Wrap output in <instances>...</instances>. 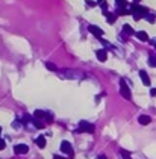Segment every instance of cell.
Returning <instances> with one entry per match:
<instances>
[{
  "label": "cell",
  "instance_id": "cell-1",
  "mask_svg": "<svg viewBox=\"0 0 156 159\" xmlns=\"http://www.w3.org/2000/svg\"><path fill=\"white\" fill-rule=\"evenodd\" d=\"M120 94L123 95L126 100H131V99H132L131 90H129V86H127V83H126L124 79H121V81H120Z\"/></svg>",
  "mask_w": 156,
  "mask_h": 159
},
{
  "label": "cell",
  "instance_id": "cell-2",
  "mask_svg": "<svg viewBox=\"0 0 156 159\" xmlns=\"http://www.w3.org/2000/svg\"><path fill=\"white\" fill-rule=\"evenodd\" d=\"M77 132H88V134H94V124H91V123H88V121H80Z\"/></svg>",
  "mask_w": 156,
  "mask_h": 159
},
{
  "label": "cell",
  "instance_id": "cell-3",
  "mask_svg": "<svg viewBox=\"0 0 156 159\" xmlns=\"http://www.w3.org/2000/svg\"><path fill=\"white\" fill-rule=\"evenodd\" d=\"M88 30L94 35V37H97V38H100V37H103V35H105L103 29H100L99 26H96V24H90V26H88Z\"/></svg>",
  "mask_w": 156,
  "mask_h": 159
},
{
  "label": "cell",
  "instance_id": "cell-4",
  "mask_svg": "<svg viewBox=\"0 0 156 159\" xmlns=\"http://www.w3.org/2000/svg\"><path fill=\"white\" fill-rule=\"evenodd\" d=\"M61 150H62V153H67V155H73V148H71V144L68 143V141H62L61 143Z\"/></svg>",
  "mask_w": 156,
  "mask_h": 159
},
{
  "label": "cell",
  "instance_id": "cell-5",
  "mask_svg": "<svg viewBox=\"0 0 156 159\" xmlns=\"http://www.w3.org/2000/svg\"><path fill=\"white\" fill-rule=\"evenodd\" d=\"M14 152L17 153V155H26L29 152V147L26 146V144H17L15 147H14Z\"/></svg>",
  "mask_w": 156,
  "mask_h": 159
},
{
  "label": "cell",
  "instance_id": "cell-6",
  "mask_svg": "<svg viewBox=\"0 0 156 159\" xmlns=\"http://www.w3.org/2000/svg\"><path fill=\"white\" fill-rule=\"evenodd\" d=\"M96 56H97V59L100 61V62H105V61L108 59V52L105 49H99V50H96Z\"/></svg>",
  "mask_w": 156,
  "mask_h": 159
},
{
  "label": "cell",
  "instance_id": "cell-7",
  "mask_svg": "<svg viewBox=\"0 0 156 159\" xmlns=\"http://www.w3.org/2000/svg\"><path fill=\"white\" fill-rule=\"evenodd\" d=\"M132 12H138V14H141L143 17H145L147 14H149V11H147V8H143L140 5H132Z\"/></svg>",
  "mask_w": 156,
  "mask_h": 159
},
{
  "label": "cell",
  "instance_id": "cell-8",
  "mask_svg": "<svg viewBox=\"0 0 156 159\" xmlns=\"http://www.w3.org/2000/svg\"><path fill=\"white\" fill-rule=\"evenodd\" d=\"M135 37L140 40V41H143V42H145V41H149V35H147V32H144V30H140V32H136L135 33Z\"/></svg>",
  "mask_w": 156,
  "mask_h": 159
},
{
  "label": "cell",
  "instance_id": "cell-9",
  "mask_svg": "<svg viewBox=\"0 0 156 159\" xmlns=\"http://www.w3.org/2000/svg\"><path fill=\"white\" fill-rule=\"evenodd\" d=\"M140 77H141V81H143L144 85H147V86L150 85V77H149V74H147L144 70H141V71H140Z\"/></svg>",
  "mask_w": 156,
  "mask_h": 159
},
{
  "label": "cell",
  "instance_id": "cell-10",
  "mask_svg": "<svg viewBox=\"0 0 156 159\" xmlns=\"http://www.w3.org/2000/svg\"><path fill=\"white\" fill-rule=\"evenodd\" d=\"M138 121H140V124H143V126H147V124H150L152 118H150L149 115H140V117H138Z\"/></svg>",
  "mask_w": 156,
  "mask_h": 159
},
{
  "label": "cell",
  "instance_id": "cell-11",
  "mask_svg": "<svg viewBox=\"0 0 156 159\" xmlns=\"http://www.w3.org/2000/svg\"><path fill=\"white\" fill-rule=\"evenodd\" d=\"M35 143H37V146H38L40 148H44V147H46V138L41 135V136H38V138L35 139Z\"/></svg>",
  "mask_w": 156,
  "mask_h": 159
},
{
  "label": "cell",
  "instance_id": "cell-12",
  "mask_svg": "<svg viewBox=\"0 0 156 159\" xmlns=\"http://www.w3.org/2000/svg\"><path fill=\"white\" fill-rule=\"evenodd\" d=\"M123 32L127 33V35H135V30L132 29L131 24H123Z\"/></svg>",
  "mask_w": 156,
  "mask_h": 159
},
{
  "label": "cell",
  "instance_id": "cell-13",
  "mask_svg": "<svg viewBox=\"0 0 156 159\" xmlns=\"http://www.w3.org/2000/svg\"><path fill=\"white\" fill-rule=\"evenodd\" d=\"M105 14H106V18H108L109 23H114L117 20V15L115 14H109V12H105Z\"/></svg>",
  "mask_w": 156,
  "mask_h": 159
},
{
  "label": "cell",
  "instance_id": "cell-14",
  "mask_svg": "<svg viewBox=\"0 0 156 159\" xmlns=\"http://www.w3.org/2000/svg\"><path fill=\"white\" fill-rule=\"evenodd\" d=\"M144 18H145L147 21H149V23H155V20H156V17H155V15H152V14H147V15L144 17Z\"/></svg>",
  "mask_w": 156,
  "mask_h": 159
},
{
  "label": "cell",
  "instance_id": "cell-15",
  "mask_svg": "<svg viewBox=\"0 0 156 159\" xmlns=\"http://www.w3.org/2000/svg\"><path fill=\"white\" fill-rule=\"evenodd\" d=\"M149 64H150L152 67H156V56H155V55H150V58H149Z\"/></svg>",
  "mask_w": 156,
  "mask_h": 159
},
{
  "label": "cell",
  "instance_id": "cell-16",
  "mask_svg": "<svg viewBox=\"0 0 156 159\" xmlns=\"http://www.w3.org/2000/svg\"><path fill=\"white\" fill-rule=\"evenodd\" d=\"M120 155H121V156H123L124 159H131V155H129V153L126 152V150H123V148H121V150H120Z\"/></svg>",
  "mask_w": 156,
  "mask_h": 159
},
{
  "label": "cell",
  "instance_id": "cell-17",
  "mask_svg": "<svg viewBox=\"0 0 156 159\" xmlns=\"http://www.w3.org/2000/svg\"><path fill=\"white\" fill-rule=\"evenodd\" d=\"M127 14H131L129 9H118L117 11V15H127Z\"/></svg>",
  "mask_w": 156,
  "mask_h": 159
},
{
  "label": "cell",
  "instance_id": "cell-18",
  "mask_svg": "<svg viewBox=\"0 0 156 159\" xmlns=\"http://www.w3.org/2000/svg\"><path fill=\"white\" fill-rule=\"evenodd\" d=\"M46 67H47L49 70H53V71H56V70H58V67H56L55 64H52V62H47V64H46Z\"/></svg>",
  "mask_w": 156,
  "mask_h": 159
},
{
  "label": "cell",
  "instance_id": "cell-19",
  "mask_svg": "<svg viewBox=\"0 0 156 159\" xmlns=\"http://www.w3.org/2000/svg\"><path fill=\"white\" fill-rule=\"evenodd\" d=\"M133 18H135V20H141V18H143V15H141V14H138V12H133Z\"/></svg>",
  "mask_w": 156,
  "mask_h": 159
},
{
  "label": "cell",
  "instance_id": "cell-20",
  "mask_svg": "<svg viewBox=\"0 0 156 159\" xmlns=\"http://www.w3.org/2000/svg\"><path fill=\"white\" fill-rule=\"evenodd\" d=\"M6 147V143H5V141L2 139V138H0V150H3Z\"/></svg>",
  "mask_w": 156,
  "mask_h": 159
},
{
  "label": "cell",
  "instance_id": "cell-21",
  "mask_svg": "<svg viewBox=\"0 0 156 159\" xmlns=\"http://www.w3.org/2000/svg\"><path fill=\"white\" fill-rule=\"evenodd\" d=\"M150 95L152 97H156V88H152V90H150Z\"/></svg>",
  "mask_w": 156,
  "mask_h": 159
},
{
  "label": "cell",
  "instance_id": "cell-22",
  "mask_svg": "<svg viewBox=\"0 0 156 159\" xmlns=\"http://www.w3.org/2000/svg\"><path fill=\"white\" fill-rule=\"evenodd\" d=\"M53 159H64V158H62V156H59V155H55Z\"/></svg>",
  "mask_w": 156,
  "mask_h": 159
},
{
  "label": "cell",
  "instance_id": "cell-23",
  "mask_svg": "<svg viewBox=\"0 0 156 159\" xmlns=\"http://www.w3.org/2000/svg\"><path fill=\"white\" fill-rule=\"evenodd\" d=\"M86 3H88L90 6H94V5H96V3H94V2H90V0H86Z\"/></svg>",
  "mask_w": 156,
  "mask_h": 159
},
{
  "label": "cell",
  "instance_id": "cell-24",
  "mask_svg": "<svg viewBox=\"0 0 156 159\" xmlns=\"http://www.w3.org/2000/svg\"><path fill=\"white\" fill-rule=\"evenodd\" d=\"M105 3V0H97V5H103Z\"/></svg>",
  "mask_w": 156,
  "mask_h": 159
},
{
  "label": "cell",
  "instance_id": "cell-25",
  "mask_svg": "<svg viewBox=\"0 0 156 159\" xmlns=\"http://www.w3.org/2000/svg\"><path fill=\"white\" fill-rule=\"evenodd\" d=\"M99 159H106V156H105V155H102V156H99Z\"/></svg>",
  "mask_w": 156,
  "mask_h": 159
},
{
  "label": "cell",
  "instance_id": "cell-26",
  "mask_svg": "<svg viewBox=\"0 0 156 159\" xmlns=\"http://www.w3.org/2000/svg\"><path fill=\"white\" fill-rule=\"evenodd\" d=\"M133 2H135V3H138V2H141V0H133Z\"/></svg>",
  "mask_w": 156,
  "mask_h": 159
},
{
  "label": "cell",
  "instance_id": "cell-27",
  "mask_svg": "<svg viewBox=\"0 0 156 159\" xmlns=\"http://www.w3.org/2000/svg\"><path fill=\"white\" fill-rule=\"evenodd\" d=\"M120 2H121V0H117V3H120Z\"/></svg>",
  "mask_w": 156,
  "mask_h": 159
},
{
  "label": "cell",
  "instance_id": "cell-28",
  "mask_svg": "<svg viewBox=\"0 0 156 159\" xmlns=\"http://www.w3.org/2000/svg\"><path fill=\"white\" fill-rule=\"evenodd\" d=\"M155 50H156V42H155Z\"/></svg>",
  "mask_w": 156,
  "mask_h": 159
},
{
  "label": "cell",
  "instance_id": "cell-29",
  "mask_svg": "<svg viewBox=\"0 0 156 159\" xmlns=\"http://www.w3.org/2000/svg\"><path fill=\"white\" fill-rule=\"evenodd\" d=\"M0 134H2V127H0Z\"/></svg>",
  "mask_w": 156,
  "mask_h": 159
}]
</instances>
